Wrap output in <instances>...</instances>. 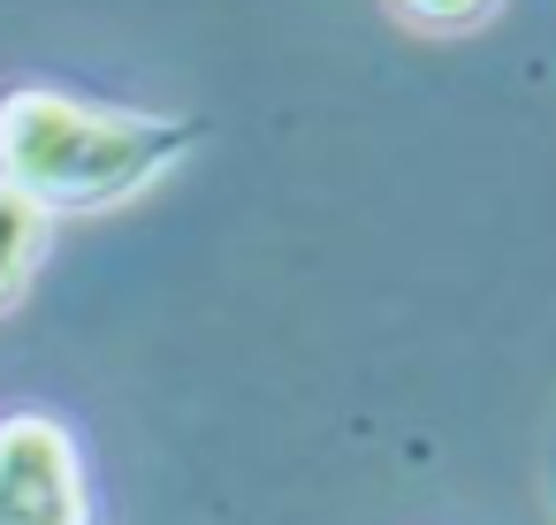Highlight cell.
<instances>
[{
    "instance_id": "cell-4",
    "label": "cell",
    "mask_w": 556,
    "mask_h": 525,
    "mask_svg": "<svg viewBox=\"0 0 556 525\" xmlns=\"http://www.w3.org/2000/svg\"><path fill=\"white\" fill-rule=\"evenodd\" d=\"M404 9H412L419 24H472V16L495 9V0H404Z\"/></svg>"
},
{
    "instance_id": "cell-1",
    "label": "cell",
    "mask_w": 556,
    "mask_h": 525,
    "mask_svg": "<svg viewBox=\"0 0 556 525\" xmlns=\"http://www.w3.org/2000/svg\"><path fill=\"white\" fill-rule=\"evenodd\" d=\"M199 130L168 115H123L100 100H70L47 85H16L0 100V183L54 206H115L153 183Z\"/></svg>"
},
{
    "instance_id": "cell-3",
    "label": "cell",
    "mask_w": 556,
    "mask_h": 525,
    "mask_svg": "<svg viewBox=\"0 0 556 525\" xmlns=\"http://www.w3.org/2000/svg\"><path fill=\"white\" fill-rule=\"evenodd\" d=\"M47 221H54V214H47L39 199H24V191L0 183V305L24 297V282H31L39 252H47Z\"/></svg>"
},
{
    "instance_id": "cell-2",
    "label": "cell",
    "mask_w": 556,
    "mask_h": 525,
    "mask_svg": "<svg viewBox=\"0 0 556 525\" xmlns=\"http://www.w3.org/2000/svg\"><path fill=\"white\" fill-rule=\"evenodd\" d=\"M0 525H92L85 457L47 411L0 419Z\"/></svg>"
}]
</instances>
